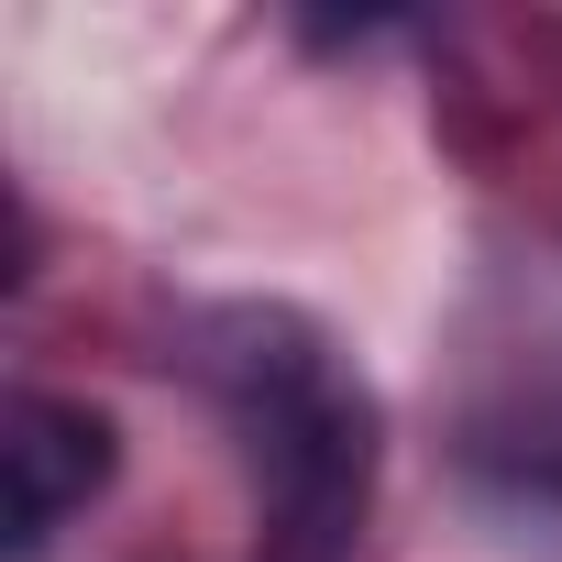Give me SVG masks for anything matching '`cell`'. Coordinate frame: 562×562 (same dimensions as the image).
<instances>
[{
    "label": "cell",
    "instance_id": "6da1fadb",
    "mask_svg": "<svg viewBox=\"0 0 562 562\" xmlns=\"http://www.w3.org/2000/svg\"><path fill=\"white\" fill-rule=\"evenodd\" d=\"M188 364L254 474L265 562H353L375 507V386L353 353L288 299H232L199 310Z\"/></svg>",
    "mask_w": 562,
    "mask_h": 562
},
{
    "label": "cell",
    "instance_id": "7a4b0ae2",
    "mask_svg": "<svg viewBox=\"0 0 562 562\" xmlns=\"http://www.w3.org/2000/svg\"><path fill=\"white\" fill-rule=\"evenodd\" d=\"M111 463H122V430L89 408V397H56V386H23L12 408H0V485H12V562H34V551H56V529L67 518H89L100 507V485H111Z\"/></svg>",
    "mask_w": 562,
    "mask_h": 562
}]
</instances>
